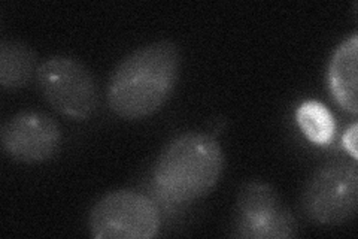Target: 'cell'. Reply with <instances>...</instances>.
<instances>
[{
	"label": "cell",
	"instance_id": "277c9868",
	"mask_svg": "<svg viewBox=\"0 0 358 239\" xmlns=\"http://www.w3.org/2000/svg\"><path fill=\"white\" fill-rule=\"evenodd\" d=\"M88 227L96 239H151L162 229V215L148 196L117 190L96 202Z\"/></svg>",
	"mask_w": 358,
	"mask_h": 239
},
{
	"label": "cell",
	"instance_id": "7a4b0ae2",
	"mask_svg": "<svg viewBox=\"0 0 358 239\" xmlns=\"http://www.w3.org/2000/svg\"><path fill=\"white\" fill-rule=\"evenodd\" d=\"M224 156L215 138L200 132L178 135L159 154L152 181L160 195L178 203L203 198L222 174Z\"/></svg>",
	"mask_w": 358,
	"mask_h": 239
},
{
	"label": "cell",
	"instance_id": "5b68a950",
	"mask_svg": "<svg viewBox=\"0 0 358 239\" xmlns=\"http://www.w3.org/2000/svg\"><path fill=\"white\" fill-rule=\"evenodd\" d=\"M36 81L43 99L63 116L87 120L96 112V81L78 59L69 55L50 57L39 64Z\"/></svg>",
	"mask_w": 358,
	"mask_h": 239
},
{
	"label": "cell",
	"instance_id": "9c48e42d",
	"mask_svg": "<svg viewBox=\"0 0 358 239\" xmlns=\"http://www.w3.org/2000/svg\"><path fill=\"white\" fill-rule=\"evenodd\" d=\"M36 54L26 43L2 41L0 43V86L5 90L26 87L38 72Z\"/></svg>",
	"mask_w": 358,
	"mask_h": 239
},
{
	"label": "cell",
	"instance_id": "3957f363",
	"mask_svg": "<svg viewBox=\"0 0 358 239\" xmlns=\"http://www.w3.org/2000/svg\"><path fill=\"white\" fill-rule=\"evenodd\" d=\"M358 202L355 161H336L321 166L308 179L301 195L308 219L322 226H339L354 219Z\"/></svg>",
	"mask_w": 358,
	"mask_h": 239
},
{
	"label": "cell",
	"instance_id": "8992f818",
	"mask_svg": "<svg viewBox=\"0 0 358 239\" xmlns=\"http://www.w3.org/2000/svg\"><path fill=\"white\" fill-rule=\"evenodd\" d=\"M296 220L272 186L262 181L246 183L238 196L234 235L251 239L296 236Z\"/></svg>",
	"mask_w": 358,
	"mask_h": 239
},
{
	"label": "cell",
	"instance_id": "6da1fadb",
	"mask_svg": "<svg viewBox=\"0 0 358 239\" xmlns=\"http://www.w3.org/2000/svg\"><path fill=\"white\" fill-rule=\"evenodd\" d=\"M181 54L171 41H159L134 50L112 74L108 105L115 116L141 120L159 111L173 93Z\"/></svg>",
	"mask_w": 358,
	"mask_h": 239
},
{
	"label": "cell",
	"instance_id": "52a82bcc",
	"mask_svg": "<svg viewBox=\"0 0 358 239\" xmlns=\"http://www.w3.org/2000/svg\"><path fill=\"white\" fill-rule=\"evenodd\" d=\"M63 133L54 118L36 111H22L8 118L0 130L3 151L21 163L50 161L59 151Z\"/></svg>",
	"mask_w": 358,
	"mask_h": 239
},
{
	"label": "cell",
	"instance_id": "ba28073f",
	"mask_svg": "<svg viewBox=\"0 0 358 239\" xmlns=\"http://www.w3.org/2000/svg\"><path fill=\"white\" fill-rule=\"evenodd\" d=\"M358 35L354 33L336 48L329 66L330 92L352 116L358 112Z\"/></svg>",
	"mask_w": 358,
	"mask_h": 239
},
{
	"label": "cell",
	"instance_id": "8fae6325",
	"mask_svg": "<svg viewBox=\"0 0 358 239\" xmlns=\"http://www.w3.org/2000/svg\"><path fill=\"white\" fill-rule=\"evenodd\" d=\"M357 135H358V126L357 123H354L352 126L346 130V133L343 135V148L348 153L352 161L357 162L358 158V144H357Z\"/></svg>",
	"mask_w": 358,
	"mask_h": 239
},
{
	"label": "cell",
	"instance_id": "30bf717a",
	"mask_svg": "<svg viewBox=\"0 0 358 239\" xmlns=\"http://www.w3.org/2000/svg\"><path fill=\"white\" fill-rule=\"evenodd\" d=\"M300 130L317 145H329L336 135V121L326 105L317 100L301 104L296 112Z\"/></svg>",
	"mask_w": 358,
	"mask_h": 239
}]
</instances>
